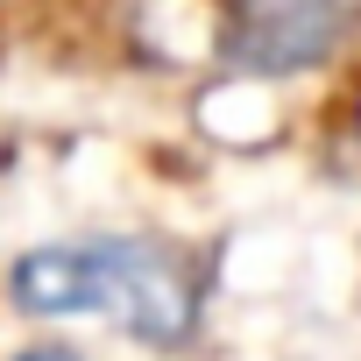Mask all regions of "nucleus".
Instances as JSON below:
<instances>
[{"label": "nucleus", "instance_id": "nucleus-3", "mask_svg": "<svg viewBox=\"0 0 361 361\" xmlns=\"http://www.w3.org/2000/svg\"><path fill=\"white\" fill-rule=\"evenodd\" d=\"M15 361H78V354H64V347H22Z\"/></svg>", "mask_w": 361, "mask_h": 361}, {"label": "nucleus", "instance_id": "nucleus-2", "mask_svg": "<svg viewBox=\"0 0 361 361\" xmlns=\"http://www.w3.org/2000/svg\"><path fill=\"white\" fill-rule=\"evenodd\" d=\"M340 36H347L340 8H319V0H269V8H241L227 22V57L241 71H298V64H319Z\"/></svg>", "mask_w": 361, "mask_h": 361}, {"label": "nucleus", "instance_id": "nucleus-1", "mask_svg": "<svg viewBox=\"0 0 361 361\" xmlns=\"http://www.w3.org/2000/svg\"><path fill=\"white\" fill-rule=\"evenodd\" d=\"M8 298L36 319H114L135 340H185L199 312L192 262L149 234H92L43 241L8 269Z\"/></svg>", "mask_w": 361, "mask_h": 361}]
</instances>
